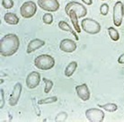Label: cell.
<instances>
[{
    "label": "cell",
    "mask_w": 124,
    "mask_h": 122,
    "mask_svg": "<svg viewBox=\"0 0 124 122\" xmlns=\"http://www.w3.org/2000/svg\"><path fill=\"white\" fill-rule=\"evenodd\" d=\"M59 28L60 29V30H62V31L70 32V33L75 37L76 41H79V37L78 36L77 31H75L74 28H71V26L68 24L67 22H65V21H60V22H59Z\"/></svg>",
    "instance_id": "14"
},
{
    "label": "cell",
    "mask_w": 124,
    "mask_h": 122,
    "mask_svg": "<svg viewBox=\"0 0 124 122\" xmlns=\"http://www.w3.org/2000/svg\"><path fill=\"white\" fill-rule=\"evenodd\" d=\"M37 12V6L33 1H26L20 7V14L25 19L31 18Z\"/></svg>",
    "instance_id": "4"
},
{
    "label": "cell",
    "mask_w": 124,
    "mask_h": 122,
    "mask_svg": "<svg viewBox=\"0 0 124 122\" xmlns=\"http://www.w3.org/2000/svg\"><path fill=\"white\" fill-rule=\"evenodd\" d=\"M44 45H45V41H44L40 40V39H34V40H32V41H31L29 42L26 52L28 54L32 53L35 50H39L40 48L43 47Z\"/></svg>",
    "instance_id": "13"
},
{
    "label": "cell",
    "mask_w": 124,
    "mask_h": 122,
    "mask_svg": "<svg viewBox=\"0 0 124 122\" xmlns=\"http://www.w3.org/2000/svg\"><path fill=\"white\" fill-rule=\"evenodd\" d=\"M20 47V40L17 35L8 33L0 41V54L3 57H11L17 52Z\"/></svg>",
    "instance_id": "1"
},
{
    "label": "cell",
    "mask_w": 124,
    "mask_h": 122,
    "mask_svg": "<svg viewBox=\"0 0 124 122\" xmlns=\"http://www.w3.org/2000/svg\"><path fill=\"white\" fill-rule=\"evenodd\" d=\"M0 97H1V100H0V109H3L4 106H5V93H4V90L1 89L0 90Z\"/></svg>",
    "instance_id": "26"
},
{
    "label": "cell",
    "mask_w": 124,
    "mask_h": 122,
    "mask_svg": "<svg viewBox=\"0 0 124 122\" xmlns=\"http://www.w3.org/2000/svg\"><path fill=\"white\" fill-rule=\"evenodd\" d=\"M42 22H43L45 24H48V25L51 24L53 22V15L50 13L44 14L43 16H42Z\"/></svg>",
    "instance_id": "22"
},
{
    "label": "cell",
    "mask_w": 124,
    "mask_h": 122,
    "mask_svg": "<svg viewBox=\"0 0 124 122\" xmlns=\"http://www.w3.org/2000/svg\"><path fill=\"white\" fill-rule=\"evenodd\" d=\"M78 68V63L76 61H72L68 65V66L66 67L65 71H64V74L67 77H70L73 75V74L75 73V71Z\"/></svg>",
    "instance_id": "17"
},
{
    "label": "cell",
    "mask_w": 124,
    "mask_h": 122,
    "mask_svg": "<svg viewBox=\"0 0 124 122\" xmlns=\"http://www.w3.org/2000/svg\"><path fill=\"white\" fill-rule=\"evenodd\" d=\"M68 15L69 16V18H70V20H71V22H72V24H73V27H74L75 31H77L78 33H80L81 28H80V26H79V24H78V14H77L73 10H70V11L68 12Z\"/></svg>",
    "instance_id": "15"
},
{
    "label": "cell",
    "mask_w": 124,
    "mask_h": 122,
    "mask_svg": "<svg viewBox=\"0 0 124 122\" xmlns=\"http://www.w3.org/2000/svg\"><path fill=\"white\" fill-rule=\"evenodd\" d=\"M34 66L40 70H44V71L50 70L55 66V59L50 55L42 54L35 57Z\"/></svg>",
    "instance_id": "2"
},
{
    "label": "cell",
    "mask_w": 124,
    "mask_h": 122,
    "mask_svg": "<svg viewBox=\"0 0 124 122\" xmlns=\"http://www.w3.org/2000/svg\"><path fill=\"white\" fill-rule=\"evenodd\" d=\"M108 33L110 38L112 39L113 41H118L120 40V34L119 31L113 27H109L108 28Z\"/></svg>",
    "instance_id": "19"
},
{
    "label": "cell",
    "mask_w": 124,
    "mask_h": 122,
    "mask_svg": "<svg viewBox=\"0 0 124 122\" xmlns=\"http://www.w3.org/2000/svg\"><path fill=\"white\" fill-rule=\"evenodd\" d=\"M118 63H119V64H121V65H124V53L121 54V56L119 57Z\"/></svg>",
    "instance_id": "27"
},
{
    "label": "cell",
    "mask_w": 124,
    "mask_h": 122,
    "mask_svg": "<svg viewBox=\"0 0 124 122\" xmlns=\"http://www.w3.org/2000/svg\"><path fill=\"white\" fill-rule=\"evenodd\" d=\"M4 20L7 24L16 25L19 23V17L14 13H6L4 16Z\"/></svg>",
    "instance_id": "16"
},
{
    "label": "cell",
    "mask_w": 124,
    "mask_h": 122,
    "mask_svg": "<svg viewBox=\"0 0 124 122\" xmlns=\"http://www.w3.org/2000/svg\"><path fill=\"white\" fill-rule=\"evenodd\" d=\"M15 3L13 0H2V6L6 8V9H11L14 6Z\"/></svg>",
    "instance_id": "23"
},
{
    "label": "cell",
    "mask_w": 124,
    "mask_h": 122,
    "mask_svg": "<svg viewBox=\"0 0 124 122\" xmlns=\"http://www.w3.org/2000/svg\"><path fill=\"white\" fill-rule=\"evenodd\" d=\"M124 17L123 13V4L118 1L116 2L113 6V14H112V20L113 23L116 27H120L122 23V20Z\"/></svg>",
    "instance_id": "6"
},
{
    "label": "cell",
    "mask_w": 124,
    "mask_h": 122,
    "mask_svg": "<svg viewBox=\"0 0 124 122\" xmlns=\"http://www.w3.org/2000/svg\"><path fill=\"white\" fill-rule=\"evenodd\" d=\"M85 117L90 122H102L104 119V112L101 109L92 108L85 110Z\"/></svg>",
    "instance_id": "7"
},
{
    "label": "cell",
    "mask_w": 124,
    "mask_h": 122,
    "mask_svg": "<svg viewBox=\"0 0 124 122\" xmlns=\"http://www.w3.org/2000/svg\"><path fill=\"white\" fill-rule=\"evenodd\" d=\"M102 1H104V0H102Z\"/></svg>",
    "instance_id": "30"
},
{
    "label": "cell",
    "mask_w": 124,
    "mask_h": 122,
    "mask_svg": "<svg viewBox=\"0 0 124 122\" xmlns=\"http://www.w3.org/2000/svg\"><path fill=\"white\" fill-rule=\"evenodd\" d=\"M40 75L38 72H31L26 77V86L29 89H35L38 85H40Z\"/></svg>",
    "instance_id": "10"
},
{
    "label": "cell",
    "mask_w": 124,
    "mask_h": 122,
    "mask_svg": "<svg viewBox=\"0 0 124 122\" xmlns=\"http://www.w3.org/2000/svg\"><path fill=\"white\" fill-rule=\"evenodd\" d=\"M100 13L102 15H107L109 13V6L108 4H102L100 7Z\"/></svg>",
    "instance_id": "24"
},
{
    "label": "cell",
    "mask_w": 124,
    "mask_h": 122,
    "mask_svg": "<svg viewBox=\"0 0 124 122\" xmlns=\"http://www.w3.org/2000/svg\"><path fill=\"white\" fill-rule=\"evenodd\" d=\"M68 118V114L66 112H60L59 115H57V117L55 118V120L57 121H64Z\"/></svg>",
    "instance_id": "25"
},
{
    "label": "cell",
    "mask_w": 124,
    "mask_h": 122,
    "mask_svg": "<svg viewBox=\"0 0 124 122\" xmlns=\"http://www.w3.org/2000/svg\"><path fill=\"white\" fill-rule=\"evenodd\" d=\"M81 28L88 34H97L101 31V25L93 19L85 18L81 22Z\"/></svg>",
    "instance_id": "3"
},
{
    "label": "cell",
    "mask_w": 124,
    "mask_h": 122,
    "mask_svg": "<svg viewBox=\"0 0 124 122\" xmlns=\"http://www.w3.org/2000/svg\"><path fill=\"white\" fill-rule=\"evenodd\" d=\"M70 10H73L77 14H78V18H83L87 14V9L86 7L82 5V4L78 3V2H76V1H72V2H69L68 4H67V6H65V12L66 14H68V12Z\"/></svg>",
    "instance_id": "5"
},
{
    "label": "cell",
    "mask_w": 124,
    "mask_h": 122,
    "mask_svg": "<svg viewBox=\"0 0 124 122\" xmlns=\"http://www.w3.org/2000/svg\"><path fill=\"white\" fill-rule=\"evenodd\" d=\"M37 3L41 9L50 13L57 12L60 6L58 0H38Z\"/></svg>",
    "instance_id": "8"
},
{
    "label": "cell",
    "mask_w": 124,
    "mask_h": 122,
    "mask_svg": "<svg viewBox=\"0 0 124 122\" xmlns=\"http://www.w3.org/2000/svg\"><path fill=\"white\" fill-rule=\"evenodd\" d=\"M123 13H124V3H123Z\"/></svg>",
    "instance_id": "29"
},
{
    "label": "cell",
    "mask_w": 124,
    "mask_h": 122,
    "mask_svg": "<svg viewBox=\"0 0 124 122\" xmlns=\"http://www.w3.org/2000/svg\"><path fill=\"white\" fill-rule=\"evenodd\" d=\"M82 2L86 6H91L93 4V0H82Z\"/></svg>",
    "instance_id": "28"
},
{
    "label": "cell",
    "mask_w": 124,
    "mask_h": 122,
    "mask_svg": "<svg viewBox=\"0 0 124 122\" xmlns=\"http://www.w3.org/2000/svg\"><path fill=\"white\" fill-rule=\"evenodd\" d=\"M98 107L101 108V109H103V110L108 111V112H114V111L118 110V106L115 103H106L102 104V105L98 104Z\"/></svg>",
    "instance_id": "18"
},
{
    "label": "cell",
    "mask_w": 124,
    "mask_h": 122,
    "mask_svg": "<svg viewBox=\"0 0 124 122\" xmlns=\"http://www.w3.org/2000/svg\"><path fill=\"white\" fill-rule=\"evenodd\" d=\"M42 81L44 82V84H45V87H44V93H49L50 91H51V89L53 87V82L50 79H47V78H42Z\"/></svg>",
    "instance_id": "20"
},
{
    "label": "cell",
    "mask_w": 124,
    "mask_h": 122,
    "mask_svg": "<svg viewBox=\"0 0 124 122\" xmlns=\"http://www.w3.org/2000/svg\"><path fill=\"white\" fill-rule=\"evenodd\" d=\"M76 92H77L78 98H80L82 100L86 101V100H88L90 99L91 93L86 84H83V85L76 86Z\"/></svg>",
    "instance_id": "12"
},
{
    "label": "cell",
    "mask_w": 124,
    "mask_h": 122,
    "mask_svg": "<svg viewBox=\"0 0 124 122\" xmlns=\"http://www.w3.org/2000/svg\"><path fill=\"white\" fill-rule=\"evenodd\" d=\"M59 49L66 53H72L77 50V43L70 39H64L60 41Z\"/></svg>",
    "instance_id": "11"
},
{
    "label": "cell",
    "mask_w": 124,
    "mask_h": 122,
    "mask_svg": "<svg viewBox=\"0 0 124 122\" xmlns=\"http://www.w3.org/2000/svg\"><path fill=\"white\" fill-rule=\"evenodd\" d=\"M58 101V97L57 96H52V97H48L45 98V99H42V100H40L38 101V104H49V103H54Z\"/></svg>",
    "instance_id": "21"
},
{
    "label": "cell",
    "mask_w": 124,
    "mask_h": 122,
    "mask_svg": "<svg viewBox=\"0 0 124 122\" xmlns=\"http://www.w3.org/2000/svg\"><path fill=\"white\" fill-rule=\"evenodd\" d=\"M22 90H23V86L20 83H16V85L14 86V89H13V92L11 95L9 97V105L10 106H16V104L18 103L19 99L21 97V93H22Z\"/></svg>",
    "instance_id": "9"
}]
</instances>
